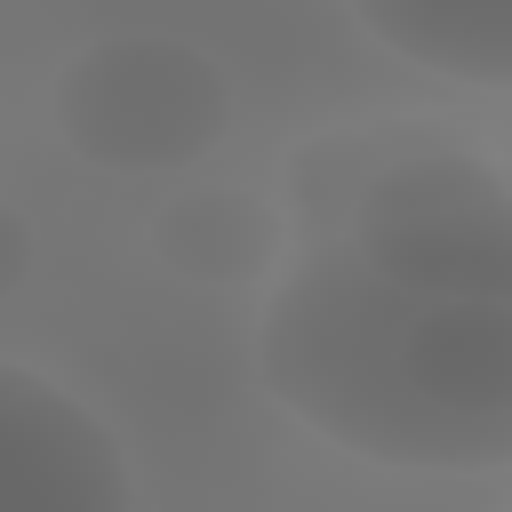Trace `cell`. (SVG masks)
Instances as JSON below:
<instances>
[{
  "mask_svg": "<svg viewBox=\"0 0 512 512\" xmlns=\"http://www.w3.org/2000/svg\"><path fill=\"white\" fill-rule=\"evenodd\" d=\"M304 248L256 320L264 392L392 472H512V176L432 136L296 160Z\"/></svg>",
  "mask_w": 512,
  "mask_h": 512,
  "instance_id": "obj_1",
  "label": "cell"
},
{
  "mask_svg": "<svg viewBox=\"0 0 512 512\" xmlns=\"http://www.w3.org/2000/svg\"><path fill=\"white\" fill-rule=\"evenodd\" d=\"M224 72L176 32H112L88 40L56 80V128L80 160L112 176L192 168L224 136Z\"/></svg>",
  "mask_w": 512,
  "mask_h": 512,
  "instance_id": "obj_2",
  "label": "cell"
},
{
  "mask_svg": "<svg viewBox=\"0 0 512 512\" xmlns=\"http://www.w3.org/2000/svg\"><path fill=\"white\" fill-rule=\"evenodd\" d=\"M0 512H136L120 432L16 360H0Z\"/></svg>",
  "mask_w": 512,
  "mask_h": 512,
  "instance_id": "obj_3",
  "label": "cell"
},
{
  "mask_svg": "<svg viewBox=\"0 0 512 512\" xmlns=\"http://www.w3.org/2000/svg\"><path fill=\"white\" fill-rule=\"evenodd\" d=\"M352 16L392 56L512 96V0H352Z\"/></svg>",
  "mask_w": 512,
  "mask_h": 512,
  "instance_id": "obj_4",
  "label": "cell"
},
{
  "mask_svg": "<svg viewBox=\"0 0 512 512\" xmlns=\"http://www.w3.org/2000/svg\"><path fill=\"white\" fill-rule=\"evenodd\" d=\"M264 216L232 192H192L176 208H160V256L192 280H248L264 264Z\"/></svg>",
  "mask_w": 512,
  "mask_h": 512,
  "instance_id": "obj_5",
  "label": "cell"
},
{
  "mask_svg": "<svg viewBox=\"0 0 512 512\" xmlns=\"http://www.w3.org/2000/svg\"><path fill=\"white\" fill-rule=\"evenodd\" d=\"M24 272H32V224H24V216L0 200V296H8Z\"/></svg>",
  "mask_w": 512,
  "mask_h": 512,
  "instance_id": "obj_6",
  "label": "cell"
}]
</instances>
